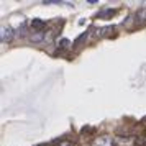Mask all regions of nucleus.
<instances>
[{"instance_id":"nucleus-1","label":"nucleus","mask_w":146,"mask_h":146,"mask_svg":"<svg viewBox=\"0 0 146 146\" xmlns=\"http://www.w3.org/2000/svg\"><path fill=\"white\" fill-rule=\"evenodd\" d=\"M133 143H135V138L133 136H121V135H118V136H115V139H113V145L115 146H133Z\"/></svg>"},{"instance_id":"nucleus-2","label":"nucleus","mask_w":146,"mask_h":146,"mask_svg":"<svg viewBox=\"0 0 146 146\" xmlns=\"http://www.w3.org/2000/svg\"><path fill=\"white\" fill-rule=\"evenodd\" d=\"M94 145L95 146H113V139H112V136L104 135V136H99V138L95 139Z\"/></svg>"},{"instance_id":"nucleus-3","label":"nucleus","mask_w":146,"mask_h":146,"mask_svg":"<svg viewBox=\"0 0 146 146\" xmlns=\"http://www.w3.org/2000/svg\"><path fill=\"white\" fill-rule=\"evenodd\" d=\"M12 38H13V30H12V28H2V36H0V41H2V43H3V44H5V43H10V40H12Z\"/></svg>"},{"instance_id":"nucleus-4","label":"nucleus","mask_w":146,"mask_h":146,"mask_svg":"<svg viewBox=\"0 0 146 146\" xmlns=\"http://www.w3.org/2000/svg\"><path fill=\"white\" fill-rule=\"evenodd\" d=\"M44 27H46V21H43V20L35 18V20L31 21V31H44V30H43Z\"/></svg>"},{"instance_id":"nucleus-5","label":"nucleus","mask_w":146,"mask_h":146,"mask_svg":"<svg viewBox=\"0 0 146 146\" xmlns=\"http://www.w3.org/2000/svg\"><path fill=\"white\" fill-rule=\"evenodd\" d=\"M117 10H113V8H105V10H102L99 15H97V18H102V20H108V18H112L113 15H115Z\"/></svg>"},{"instance_id":"nucleus-6","label":"nucleus","mask_w":146,"mask_h":146,"mask_svg":"<svg viewBox=\"0 0 146 146\" xmlns=\"http://www.w3.org/2000/svg\"><path fill=\"white\" fill-rule=\"evenodd\" d=\"M135 17H136V23H135V25H145L146 23V7L141 8Z\"/></svg>"},{"instance_id":"nucleus-7","label":"nucleus","mask_w":146,"mask_h":146,"mask_svg":"<svg viewBox=\"0 0 146 146\" xmlns=\"http://www.w3.org/2000/svg\"><path fill=\"white\" fill-rule=\"evenodd\" d=\"M69 48H71V41L69 40H61L59 49H69Z\"/></svg>"},{"instance_id":"nucleus-8","label":"nucleus","mask_w":146,"mask_h":146,"mask_svg":"<svg viewBox=\"0 0 146 146\" xmlns=\"http://www.w3.org/2000/svg\"><path fill=\"white\" fill-rule=\"evenodd\" d=\"M18 35H20V36H25V35H27V25H25V23L18 28Z\"/></svg>"},{"instance_id":"nucleus-9","label":"nucleus","mask_w":146,"mask_h":146,"mask_svg":"<svg viewBox=\"0 0 146 146\" xmlns=\"http://www.w3.org/2000/svg\"><path fill=\"white\" fill-rule=\"evenodd\" d=\"M59 146H74L72 141H59Z\"/></svg>"},{"instance_id":"nucleus-10","label":"nucleus","mask_w":146,"mask_h":146,"mask_svg":"<svg viewBox=\"0 0 146 146\" xmlns=\"http://www.w3.org/2000/svg\"><path fill=\"white\" fill-rule=\"evenodd\" d=\"M145 143H146V136H145Z\"/></svg>"}]
</instances>
